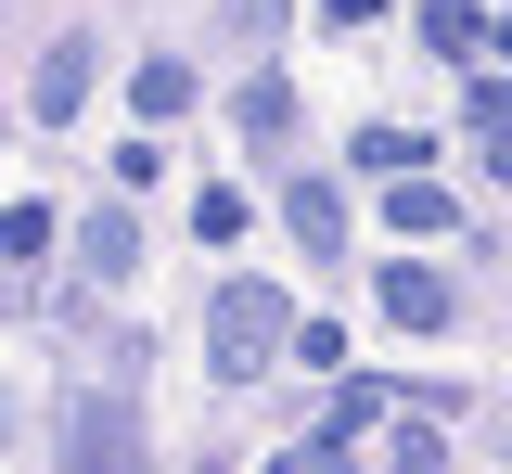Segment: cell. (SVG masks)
I'll return each instance as SVG.
<instances>
[{
    "instance_id": "cell-1",
    "label": "cell",
    "mask_w": 512,
    "mask_h": 474,
    "mask_svg": "<svg viewBox=\"0 0 512 474\" xmlns=\"http://www.w3.org/2000/svg\"><path fill=\"white\" fill-rule=\"evenodd\" d=\"M282 346H295V295H269V282H231V295H218V321H205V359H218V385H256Z\"/></svg>"
},
{
    "instance_id": "cell-2",
    "label": "cell",
    "mask_w": 512,
    "mask_h": 474,
    "mask_svg": "<svg viewBox=\"0 0 512 474\" xmlns=\"http://www.w3.org/2000/svg\"><path fill=\"white\" fill-rule=\"evenodd\" d=\"M52 474H154V436H141V410H128V398H77V410H64Z\"/></svg>"
},
{
    "instance_id": "cell-3",
    "label": "cell",
    "mask_w": 512,
    "mask_h": 474,
    "mask_svg": "<svg viewBox=\"0 0 512 474\" xmlns=\"http://www.w3.org/2000/svg\"><path fill=\"white\" fill-rule=\"evenodd\" d=\"M372 295H384V321H397V334H448V321H461L448 270H423V257H397V270H384Z\"/></svg>"
},
{
    "instance_id": "cell-4",
    "label": "cell",
    "mask_w": 512,
    "mask_h": 474,
    "mask_svg": "<svg viewBox=\"0 0 512 474\" xmlns=\"http://www.w3.org/2000/svg\"><path fill=\"white\" fill-rule=\"evenodd\" d=\"M231 129H244V154H282V141H295V77H282V65H244Z\"/></svg>"
},
{
    "instance_id": "cell-5",
    "label": "cell",
    "mask_w": 512,
    "mask_h": 474,
    "mask_svg": "<svg viewBox=\"0 0 512 474\" xmlns=\"http://www.w3.org/2000/svg\"><path fill=\"white\" fill-rule=\"evenodd\" d=\"M77 103H90V39H52V52L26 65V116H39V129H64Z\"/></svg>"
},
{
    "instance_id": "cell-6",
    "label": "cell",
    "mask_w": 512,
    "mask_h": 474,
    "mask_svg": "<svg viewBox=\"0 0 512 474\" xmlns=\"http://www.w3.org/2000/svg\"><path fill=\"white\" fill-rule=\"evenodd\" d=\"M384 410H397V398H384L372 372H359V385H333V398H320V436H308V449H320V462H359V436H372Z\"/></svg>"
},
{
    "instance_id": "cell-7",
    "label": "cell",
    "mask_w": 512,
    "mask_h": 474,
    "mask_svg": "<svg viewBox=\"0 0 512 474\" xmlns=\"http://www.w3.org/2000/svg\"><path fill=\"white\" fill-rule=\"evenodd\" d=\"M77 270H90V282L141 270V218H128V205H90V218H77Z\"/></svg>"
},
{
    "instance_id": "cell-8",
    "label": "cell",
    "mask_w": 512,
    "mask_h": 474,
    "mask_svg": "<svg viewBox=\"0 0 512 474\" xmlns=\"http://www.w3.org/2000/svg\"><path fill=\"white\" fill-rule=\"evenodd\" d=\"M384 231H397V244H436V231H461V193H448V180H423V167H410V180L384 193Z\"/></svg>"
},
{
    "instance_id": "cell-9",
    "label": "cell",
    "mask_w": 512,
    "mask_h": 474,
    "mask_svg": "<svg viewBox=\"0 0 512 474\" xmlns=\"http://www.w3.org/2000/svg\"><path fill=\"white\" fill-rule=\"evenodd\" d=\"M282 231H295L308 257H346V193H333V180H282Z\"/></svg>"
},
{
    "instance_id": "cell-10",
    "label": "cell",
    "mask_w": 512,
    "mask_h": 474,
    "mask_svg": "<svg viewBox=\"0 0 512 474\" xmlns=\"http://www.w3.org/2000/svg\"><path fill=\"white\" fill-rule=\"evenodd\" d=\"M461 116H474V141H487V180H512V77H474Z\"/></svg>"
},
{
    "instance_id": "cell-11",
    "label": "cell",
    "mask_w": 512,
    "mask_h": 474,
    "mask_svg": "<svg viewBox=\"0 0 512 474\" xmlns=\"http://www.w3.org/2000/svg\"><path fill=\"white\" fill-rule=\"evenodd\" d=\"M128 103H141V129H167V116L192 103V65L180 52H141V90H128Z\"/></svg>"
},
{
    "instance_id": "cell-12",
    "label": "cell",
    "mask_w": 512,
    "mask_h": 474,
    "mask_svg": "<svg viewBox=\"0 0 512 474\" xmlns=\"http://www.w3.org/2000/svg\"><path fill=\"white\" fill-rule=\"evenodd\" d=\"M423 39H436L448 65H461V52L487 39V0H423Z\"/></svg>"
},
{
    "instance_id": "cell-13",
    "label": "cell",
    "mask_w": 512,
    "mask_h": 474,
    "mask_svg": "<svg viewBox=\"0 0 512 474\" xmlns=\"http://www.w3.org/2000/svg\"><path fill=\"white\" fill-rule=\"evenodd\" d=\"M218 26H231V39H244L256 65H269V39L295 26V0H218Z\"/></svg>"
},
{
    "instance_id": "cell-14",
    "label": "cell",
    "mask_w": 512,
    "mask_h": 474,
    "mask_svg": "<svg viewBox=\"0 0 512 474\" xmlns=\"http://www.w3.org/2000/svg\"><path fill=\"white\" fill-rule=\"evenodd\" d=\"M192 231H205V244H244V193H231V180H205V193H192Z\"/></svg>"
},
{
    "instance_id": "cell-15",
    "label": "cell",
    "mask_w": 512,
    "mask_h": 474,
    "mask_svg": "<svg viewBox=\"0 0 512 474\" xmlns=\"http://www.w3.org/2000/svg\"><path fill=\"white\" fill-rule=\"evenodd\" d=\"M359 167H372V180H410V167H423V141H410V129H359Z\"/></svg>"
},
{
    "instance_id": "cell-16",
    "label": "cell",
    "mask_w": 512,
    "mask_h": 474,
    "mask_svg": "<svg viewBox=\"0 0 512 474\" xmlns=\"http://www.w3.org/2000/svg\"><path fill=\"white\" fill-rule=\"evenodd\" d=\"M282 359H308V372H346V321H295V346Z\"/></svg>"
},
{
    "instance_id": "cell-17",
    "label": "cell",
    "mask_w": 512,
    "mask_h": 474,
    "mask_svg": "<svg viewBox=\"0 0 512 474\" xmlns=\"http://www.w3.org/2000/svg\"><path fill=\"white\" fill-rule=\"evenodd\" d=\"M52 244V205H0V257H39Z\"/></svg>"
},
{
    "instance_id": "cell-18",
    "label": "cell",
    "mask_w": 512,
    "mask_h": 474,
    "mask_svg": "<svg viewBox=\"0 0 512 474\" xmlns=\"http://www.w3.org/2000/svg\"><path fill=\"white\" fill-rule=\"evenodd\" d=\"M384 474H448V436H423V423H410V436H397V462Z\"/></svg>"
},
{
    "instance_id": "cell-19",
    "label": "cell",
    "mask_w": 512,
    "mask_h": 474,
    "mask_svg": "<svg viewBox=\"0 0 512 474\" xmlns=\"http://www.w3.org/2000/svg\"><path fill=\"white\" fill-rule=\"evenodd\" d=\"M320 26H346V39H372V26H384V0H320Z\"/></svg>"
},
{
    "instance_id": "cell-20",
    "label": "cell",
    "mask_w": 512,
    "mask_h": 474,
    "mask_svg": "<svg viewBox=\"0 0 512 474\" xmlns=\"http://www.w3.org/2000/svg\"><path fill=\"white\" fill-rule=\"evenodd\" d=\"M269 474H333V462H320V449H282V462H269Z\"/></svg>"
},
{
    "instance_id": "cell-21",
    "label": "cell",
    "mask_w": 512,
    "mask_h": 474,
    "mask_svg": "<svg viewBox=\"0 0 512 474\" xmlns=\"http://www.w3.org/2000/svg\"><path fill=\"white\" fill-rule=\"evenodd\" d=\"M487 39H500V52H512V13H487Z\"/></svg>"
}]
</instances>
